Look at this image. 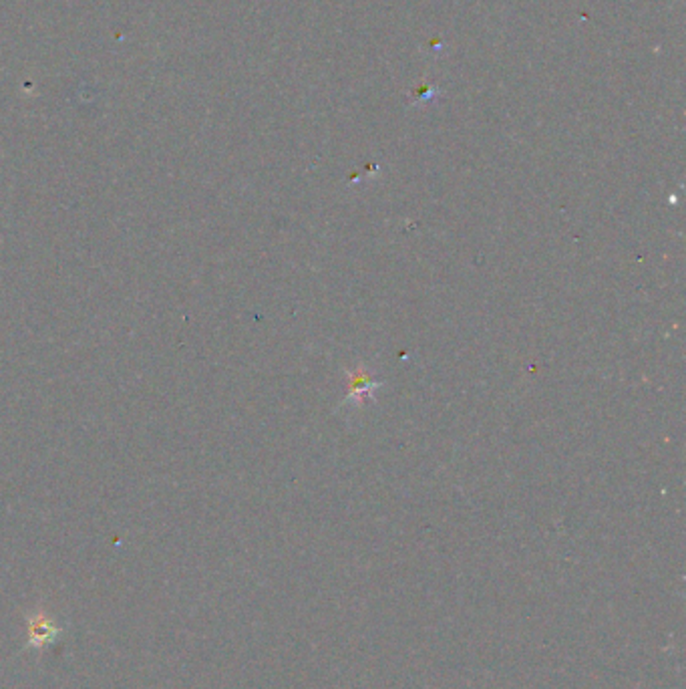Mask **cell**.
Masks as SVG:
<instances>
[{
	"label": "cell",
	"instance_id": "obj_1",
	"mask_svg": "<svg viewBox=\"0 0 686 689\" xmlns=\"http://www.w3.org/2000/svg\"><path fill=\"white\" fill-rule=\"evenodd\" d=\"M65 629L58 625L53 615L44 609H35L27 615V643L25 649H44L61 639Z\"/></svg>",
	"mask_w": 686,
	"mask_h": 689
}]
</instances>
